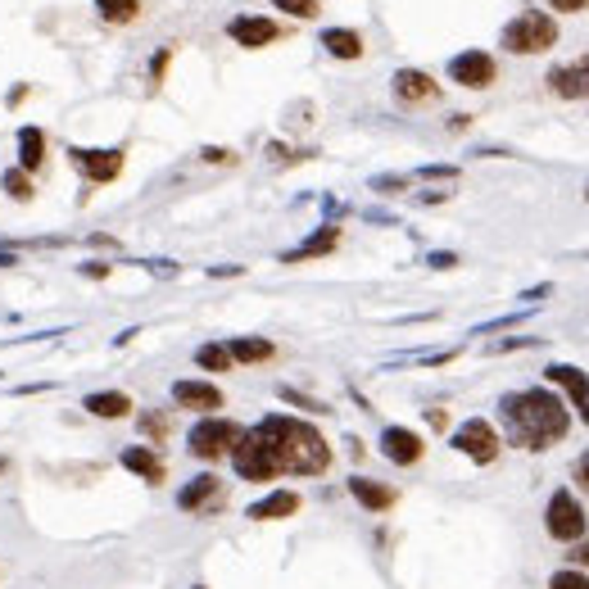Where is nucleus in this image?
Listing matches in <instances>:
<instances>
[{
  "label": "nucleus",
  "mask_w": 589,
  "mask_h": 589,
  "mask_svg": "<svg viewBox=\"0 0 589 589\" xmlns=\"http://www.w3.org/2000/svg\"><path fill=\"white\" fill-rule=\"evenodd\" d=\"M576 562H580V567H589V540H580V544H576Z\"/></svg>",
  "instance_id": "nucleus-39"
},
{
  "label": "nucleus",
  "mask_w": 589,
  "mask_h": 589,
  "mask_svg": "<svg viewBox=\"0 0 589 589\" xmlns=\"http://www.w3.org/2000/svg\"><path fill=\"white\" fill-rule=\"evenodd\" d=\"M576 481H580V485H585V490H589V454H585V458H580V463H576Z\"/></svg>",
  "instance_id": "nucleus-38"
},
{
  "label": "nucleus",
  "mask_w": 589,
  "mask_h": 589,
  "mask_svg": "<svg viewBox=\"0 0 589 589\" xmlns=\"http://www.w3.org/2000/svg\"><path fill=\"white\" fill-rule=\"evenodd\" d=\"M549 5H553V10H562V14H576V10H585V5H589V0H549Z\"/></svg>",
  "instance_id": "nucleus-34"
},
{
  "label": "nucleus",
  "mask_w": 589,
  "mask_h": 589,
  "mask_svg": "<svg viewBox=\"0 0 589 589\" xmlns=\"http://www.w3.org/2000/svg\"><path fill=\"white\" fill-rule=\"evenodd\" d=\"M272 5L277 10H286V14H294V19H313L322 5H318V0H272Z\"/></svg>",
  "instance_id": "nucleus-29"
},
{
  "label": "nucleus",
  "mask_w": 589,
  "mask_h": 589,
  "mask_svg": "<svg viewBox=\"0 0 589 589\" xmlns=\"http://www.w3.org/2000/svg\"><path fill=\"white\" fill-rule=\"evenodd\" d=\"M576 408H580V422H585V426H589V390H585V395H580V399H576Z\"/></svg>",
  "instance_id": "nucleus-40"
},
{
  "label": "nucleus",
  "mask_w": 589,
  "mask_h": 589,
  "mask_svg": "<svg viewBox=\"0 0 589 589\" xmlns=\"http://www.w3.org/2000/svg\"><path fill=\"white\" fill-rule=\"evenodd\" d=\"M123 467H127V472H136L141 481H150V485H159V481H164V458H159L155 449H145V445L123 449Z\"/></svg>",
  "instance_id": "nucleus-19"
},
{
  "label": "nucleus",
  "mask_w": 589,
  "mask_h": 589,
  "mask_svg": "<svg viewBox=\"0 0 589 589\" xmlns=\"http://www.w3.org/2000/svg\"><path fill=\"white\" fill-rule=\"evenodd\" d=\"M426 263H431V268H454V263H458V254H445V250H440V254H431Z\"/></svg>",
  "instance_id": "nucleus-36"
},
{
  "label": "nucleus",
  "mask_w": 589,
  "mask_h": 589,
  "mask_svg": "<svg viewBox=\"0 0 589 589\" xmlns=\"http://www.w3.org/2000/svg\"><path fill=\"white\" fill-rule=\"evenodd\" d=\"M236 440H241V426H236V422H227V417H204V422H195V426H191L186 445H191V454H195V458L218 463V458H227V454H232Z\"/></svg>",
  "instance_id": "nucleus-5"
},
{
  "label": "nucleus",
  "mask_w": 589,
  "mask_h": 589,
  "mask_svg": "<svg viewBox=\"0 0 589 589\" xmlns=\"http://www.w3.org/2000/svg\"><path fill=\"white\" fill-rule=\"evenodd\" d=\"M82 277H96V281H100V277H109V263H82Z\"/></svg>",
  "instance_id": "nucleus-37"
},
{
  "label": "nucleus",
  "mask_w": 589,
  "mask_h": 589,
  "mask_svg": "<svg viewBox=\"0 0 589 589\" xmlns=\"http://www.w3.org/2000/svg\"><path fill=\"white\" fill-rule=\"evenodd\" d=\"M204 159H209V164H232V150H218V145H209Z\"/></svg>",
  "instance_id": "nucleus-35"
},
{
  "label": "nucleus",
  "mask_w": 589,
  "mask_h": 589,
  "mask_svg": "<svg viewBox=\"0 0 589 589\" xmlns=\"http://www.w3.org/2000/svg\"><path fill=\"white\" fill-rule=\"evenodd\" d=\"M141 431L150 435V440H164V435H168V422H164L159 413H145V417H141Z\"/></svg>",
  "instance_id": "nucleus-31"
},
{
  "label": "nucleus",
  "mask_w": 589,
  "mask_h": 589,
  "mask_svg": "<svg viewBox=\"0 0 589 589\" xmlns=\"http://www.w3.org/2000/svg\"><path fill=\"white\" fill-rule=\"evenodd\" d=\"M19 159H23V168H41V159H46V136H41V127H23V132H19Z\"/></svg>",
  "instance_id": "nucleus-24"
},
{
  "label": "nucleus",
  "mask_w": 589,
  "mask_h": 589,
  "mask_svg": "<svg viewBox=\"0 0 589 589\" xmlns=\"http://www.w3.org/2000/svg\"><path fill=\"white\" fill-rule=\"evenodd\" d=\"M322 46L336 55V59H358L363 55V37L354 28H327L322 32Z\"/></svg>",
  "instance_id": "nucleus-22"
},
{
  "label": "nucleus",
  "mask_w": 589,
  "mask_h": 589,
  "mask_svg": "<svg viewBox=\"0 0 589 589\" xmlns=\"http://www.w3.org/2000/svg\"><path fill=\"white\" fill-rule=\"evenodd\" d=\"M227 354H232V363H268V358L277 354V345L263 340V336H236V340L227 345Z\"/></svg>",
  "instance_id": "nucleus-21"
},
{
  "label": "nucleus",
  "mask_w": 589,
  "mask_h": 589,
  "mask_svg": "<svg viewBox=\"0 0 589 589\" xmlns=\"http://www.w3.org/2000/svg\"><path fill=\"white\" fill-rule=\"evenodd\" d=\"M19 263V254H5V250H0V268H14Z\"/></svg>",
  "instance_id": "nucleus-41"
},
{
  "label": "nucleus",
  "mask_w": 589,
  "mask_h": 589,
  "mask_svg": "<svg viewBox=\"0 0 589 589\" xmlns=\"http://www.w3.org/2000/svg\"><path fill=\"white\" fill-rule=\"evenodd\" d=\"M404 186H408V177H390V173H386V177H372V191H377V195H399Z\"/></svg>",
  "instance_id": "nucleus-32"
},
{
  "label": "nucleus",
  "mask_w": 589,
  "mask_h": 589,
  "mask_svg": "<svg viewBox=\"0 0 589 589\" xmlns=\"http://www.w3.org/2000/svg\"><path fill=\"white\" fill-rule=\"evenodd\" d=\"M195 589H204V585H195Z\"/></svg>",
  "instance_id": "nucleus-42"
},
{
  "label": "nucleus",
  "mask_w": 589,
  "mask_h": 589,
  "mask_svg": "<svg viewBox=\"0 0 589 589\" xmlns=\"http://www.w3.org/2000/svg\"><path fill=\"white\" fill-rule=\"evenodd\" d=\"M218 499H223V481L218 476H195V481H186L182 490H177V508L182 512H204V508H213Z\"/></svg>",
  "instance_id": "nucleus-13"
},
{
  "label": "nucleus",
  "mask_w": 589,
  "mask_h": 589,
  "mask_svg": "<svg viewBox=\"0 0 589 589\" xmlns=\"http://www.w3.org/2000/svg\"><path fill=\"white\" fill-rule=\"evenodd\" d=\"M82 408H87L91 417L118 422V417H127V413H132V399H127L123 390H96V395H87V399H82Z\"/></svg>",
  "instance_id": "nucleus-20"
},
{
  "label": "nucleus",
  "mask_w": 589,
  "mask_h": 589,
  "mask_svg": "<svg viewBox=\"0 0 589 589\" xmlns=\"http://www.w3.org/2000/svg\"><path fill=\"white\" fill-rule=\"evenodd\" d=\"M227 37H232L236 46H245V50H259V46H272V41L281 37V28H277L272 19L241 14V19H232V23H227Z\"/></svg>",
  "instance_id": "nucleus-11"
},
{
  "label": "nucleus",
  "mask_w": 589,
  "mask_h": 589,
  "mask_svg": "<svg viewBox=\"0 0 589 589\" xmlns=\"http://www.w3.org/2000/svg\"><path fill=\"white\" fill-rule=\"evenodd\" d=\"M259 431L272 440V449L281 458V472L294 476H322L331 467V449L327 440L309 426V422H294V417H263Z\"/></svg>",
  "instance_id": "nucleus-2"
},
{
  "label": "nucleus",
  "mask_w": 589,
  "mask_h": 589,
  "mask_svg": "<svg viewBox=\"0 0 589 589\" xmlns=\"http://www.w3.org/2000/svg\"><path fill=\"white\" fill-rule=\"evenodd\" d=\"M553 41H558V23H553L549 14H540V10L517 14V19L503 28V50H512V55H540V50H549Z\"/></svg>",
  "instance_id": "nucleus-4"
},
{
  "label": "nucleus",
  "mask_w": 589,
  "mask_h": 589,
  "mask_svg": "<svg viewBox=\"0 0 589 589\" xmlns=\"http://www.w3.org/2000/svg\"><path fill=\"white\" fill-rule=\"evenodd\" d=\"M232 463H236V476L241 481H277L281 476V458L272 449V440L254 426V431H241V440L232 445Z\"/></svg>",
  "instance_id": "nucleus-3"
},
{
  "label": "nucleus",
  "mask_w": 589,
  "mask_h": 589,
  "mask_svg": "<svg viewBox=\"0 0 589 589\" xmlns=\"http://www.w3.org/2000/svg\"><path fill=\"white\" fill-rule=\"evenodd\" d=\"M281 399H286V404H300V408H309V413H327L318 399H309V395H300V390H286V386H281Z\"/></svg>",
  "instance_id": "nucleus-33"
},
{
  "label": "nucleus",
  "mask_w": 589,
  "mask_h": 589,
  "mask_svg": "<svg viewBox=\"0 0 589 589\" xmlns=\"http://www.w3.org/2000/svg\"><path fill=\"white\" fill-rule=\"evenodd\" d=\"M499 445H503V440H499V431H494L485 417H472V422H463V426L454 431V449L467 454V458L481 463V467L499 458Z\"/></svg>",
  "instance_id": "nucleus-7"
},
{
  "label": "nucleus",
  "mask_w": 589,
  "mask_h": 589,
  "mask_svg": "<svg viewBox=\"0 0 589 589\" xmlns=\"http://www.w3.org/2000/svg\"><path fill=\"white\" fill-rule=\"evenodd\" d=\"M68 155L82 168V177H91V182H114L123 173V150H82V145H73Z\"/></svg>",
  "instance_id": "nucleus-10"
},
{
  "label": "nucleus",
  "mask_w": 589,
  "mask_h": 589,
  "mask_svg": "<svg viewBox=\"0 0 589 589\" xmlns=\"http://www.w3.org/2000/svg\"><path fill=\"white\" fill-rule=\"evenodd\" d=\"M417 177H422V182H458V168H454V164H426Z\"/></svg>",
  "instance_id": "nucleus-30"
},
{
  "label": "nucleus",
  "mask_w": 589,
  "mask_h": 589,
  "mask_svg": "<svg viewBox=\"0 0 589 589\" xmlns=\"http://www.w3.org/2000/svg\"><path fill=\"white\" fill-rule=\"evenodd\" d=\"M96 5L109 23H132L136 19V0H96Z\"/></svg>",
  "instance_id": "nucleus-27"
},
{
  "label": "nucleus",
  "mask_w": 589,
  "mask_h": 589,
  "mask_svg": "<svg viewBox=\"0 0 589 589\" xmlns=\"http://www.w3.org/2000/svg\"><path fill=\"white\" fill-rule=\"evenodd\" d=\"M195 363L204 367V372H232L227 345H200V349H195Z\"/></svg>",
  "instance_id": "nucleus-25"
},
{
  "label": "nucleus",
  "mask_w": 589,
  "mask_h": 589,
  "mask_svg": "<svg viewBox=\"0 0 589 589\" xmlns=\"http://www.w3.org/2000/svg\"><path fill=\"white\" fill-rule=\"evenodd\" d=\"M294 512H300V494H294V490H272L268 499L250 503V517L254 522H281V517H294Z\"/></svg>",
  "instance_id": "nucleus-16"
},
{
  "label": "nucleus",
  "mask_w": 589,
  "mask_h": 589,
  "mask_svg": "<svg viewBox=\"0 0 589 589\" xmlns=\"http://www.w3.org/2000/svg\"><path fill=\"white\" fill-rule=\"evenodd\" d=\"M544 377H549L553 386H562V390H567L571 399H580V395L589 390V377L580 372V367H571V363H553V367H549Z\"/></svg>",
  "instance_id": "nucleus-23"
},
{
  "label": "nucleus",
  "mask_w": 589,
  "mask_h": 589,
  "mask_svg": "<svg viewBox=\"0 0 589 589\" xmlns=\"http://www.w3.org/2000/svg\"><path fill=\"white\" fill-rule=\"evenodd\" d=\"M336 245H340V227H331V223H327V227H318V232H313V236H309V241H304L300 250H286V254H281V263H304V259H322V254H331Z\"/></svg>",
  "instance_id": "nucleus-17"
},
{
  "label": "nucleus",
  "mask_w": 589,
  "mask_h": 589,
  "mask_svg": "<svg viewBox=\"0 0 589 589\" xmlns=\"http://www.w3.org/2000/svg\"><path fill=\"white\" fill-rule=\"evenodd\" d=\"M503 426H508V440L517 449H549L553 440L567 435L571 426V413L558 395L549 390H517V395H503Z\"/></svg>",
  "instance_id": "nucleus-1"
},
{
  "label": "nucleus",
  "mask_w": 589,
  "mask_h": 589,
  "mask_svg": "<svg viewBox=\"0 0 589 589\" xmlns=\"http://www.w3.org/2000/svg\"><path fill=\"white\" fill-rule=\"evenodd\" d=\"M173 404L195 408V413H213V408H223V390L209 386V381H177L173 386Z\"/></svg>",
  "instance_id": "nucleus-14"
},
{
  "label": "nucleus",
  "mask_w": 589,
  "mask_h": 589,
  "mask_svg": "<svg viewBox=\"0 0 589 589\" xmlns=\"http://www.w3.org/2000/svg\"><path fill=\"white\" fill-rule=\"evenodd\" d=\"M422 435L417 431H408V426H386L381 431V454L395 463V467H413V463H422Z\"/></svg>",
  "instance_id": "nucleus-9"
},
{
  "label": "nucleus",
  "mask_w": 589,
  "mask_h": 589,
  "mask_svg": "<svg viewBox=\"0 0 589 589\" xmlns=\"http://www.w3.org/2000/svg\"><path fill=\"white\" fill-rule=\"evenodd\" d=\"M549 82H553V91H558L562 100H580V96H589V55L576 59V64H567V68H553V73H549Z\"/></svg>",
  "instance_id": "nucleus-15"
},
{
  "label": "nucleus",
  "mask_w": 589,
  "mask_h": 589,
  "mask_svg": "<svg viewBox=\"0 0 589 589\" xmlns=\"http://www.w3.org/2000/svg\"><path fill=\"white\" fill-rule=\"evenodd\" d=\"M544 526H549V535H553V540H562V544L585 540V508L576 503V494H571V490H558V494L549 499Z\"/></svg>",
  "instance_id": "nucleus-6"
},
{
  "label": "nucleus",
  "mask_w": 589,
  "mask_h": 589,
  "mask_svg": "<svg viewBox=\"0 0 589 589\" xmlns=\"http://www.w3.org/2000/svg\"><path fill=\"white\" fill-rule=\"evenodd\" d=\"M349 494H354L367 512H386V508L395 503V490L381 485V481H372V476H354V481H349Z\"/></svg>",
  "instance_id": "nucleus-18"
},
{
  "label": "nucleus",
  "mask_w": 589,
  "mask_h": 589,
  "mask_svg": "<svg viewBox=\"0 0 589 589\" xmlns=\"http://www.w3.org/2000/svg\"><path fill=\"white\" fill-rule=\"evenodd\" d=\"M435 96H440V87L431 82V73H422V68H399L395 73V100L399 105H426Z\"/></svg>",
  "instance_id": "nucleus-12"
},
{
  "label": "nucleus",
  "mask_w": 589,
  "mask_h": 589,
  "mask_svg": "<svg viewBox=\"0 0 589 589\" xmlns=\"http://www.w3.org/2000/svg\"><path fill=\"white\" fill-rule=\"evenodd\" d=\"M549 589H589V576L576 571V567H562V571L549 576Z\"/></svg>",
  "instance_id": "nucleus-28"
},
{
  "label": "nucleus",
  "mask_w": 589,
  "mask_h": 589,
  "mask_svg": "<svg viewBox=\"0 0 589 589\" xmlns=\"http://www.w3.org/2000/svg\"><path fill=\"white\" fill-rule=\"evenodd\" d=\"M0 182H5V195H10V200H19V204H28V200H32V182H28V173L5 168V177H0Z\"/></svg>",
  "instance_id": "nucleus-26"
},
{
  "label": "nucleus",
  "mask_w": 589,
  "mask_h": 589,
  "mask_svg": "<svg viewBox=\"0 0 589 589\" xmlns=\"http://www.w3.org/2000/svg\"><path fill=\"white\" fill-rule=\"evenodd\" d=\"M449 78H454L458 87L485 91V87L499 78V68H494V59H490L485 50H463V55H454V59H449Z\"/></svg>",
  "instance_id": "nucleus-8"
}]
</instances>
